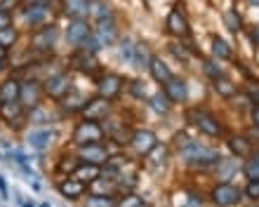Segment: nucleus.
<instances>
[{"mask_svg":"<svg viewBox=\"0 0 259 207\" xmlns=\"http://www.w3.org/2000/svg\"><path fill=\"white\" fill-rule=\"evenodd\" d=\"M85 207H118V202L113 200L109 193H106V195L97 193V195H90L88 202H85Z\"/></svg>","mask_w":259,"mask_h":207,"instance_id":"obj_26","label":"nucleus"},{"mask_svg":"<svg viewBox=\"0 0 259 207\" xmlns=\"http://www.w3.org/2000/svg\"><path fill=\"white\" fill-rule=\"evenodd\" d=\"M0 118L7 120L10 125H14V120L19 123L21 118H24V104H19V99H17V101L0 104Z\"/></svg>","mask_w":259,"mask_h":207,"instance_id":"obj_16","label":"nucleus"},{"mask_svg":"<svg viewBox=\"0 0 259 207\" xmlns=\"http://www.w3.org/2000/svg\"><path fill=\"white\" fill-rule=\"evenodd\" d=\"M203 69H205V73H207V76H212V78L222 76V69H219V66H214L212 62H203Z\"/></svg>","mask_w":259,"mask_h":207,"instance_id":"obj_40","label":"nucleus"},{"mask_svg":"<svg viewBox=\"0 0 259 207\" xmlns=\"http://www.w3.org/2000/svg\"><path fill=\"white\" fill-rule=\"evenodd\" d=\"M21 94V85L17 80H5L0 85V104H7V101H17Z\"/></svg>","mask_w":259,"mask_h":207,"instance_id":"obj_21","label":"nucleus"},{"mask_svg":"<svg viewBox=\"0 0 259 207\" xmlns=\"http://www.w3.org/2000/svg\"><path fill=\"white\" fill-rule=\"evenodd\" d=\"M118 207H142V200H139L137 195H127L125 200L118 202Z\"/></svg>","mask_w":259,"mask_h":207,"instance_id":"obj_41","label":"nucleus"},{"mask_svg":"<svg viewBox=\"0 0 259 207\" xmlns=\"http://www.w3.org/2000/svg\"><path fill=\"white\" fill-rule=\"evenodd\" d=\"M14 40H17V31H14V28H3V31H0V45H14Z\"/></svg>","mask_w":259,"mask_h":207,"instance_id":"obj_34","label":"nucleus"},{"mask_svg":"<svg viewBox=\"0 0 259 207\" xmlns=\"http://www.w3.org/2000/svg\"><path fill=\"white\" fill-rule=\"evenodd\" d=\"M102 139H104V130L97 125V120H85V123H80L73 132V141L78 146L99 144Z\"/></svg>","mask_w":259,"mask_h":207,"instance_id":"obj_2","label":"nucleus"},{"mask_svg":"<svg viewBox=\"0 0 259 207\" xmlns=\"http://www.w3.org/2000/svg\"><path fill=\"white\" fill-rule=\"evenodd\" d=\"M149 156H151V163H153V165H160V163H163V158H167V151H165L163 146H156Z\"/></svg>","mask_w":259,"mask_h":207,"instance_id":"obj_36","label":"nucleus"},{"mask_svg":"<svg viewBox=\"0 0 259 207\" xmlns=\"http://www.w3.org/2000/svg\"><path fill=\"white\" fill-rule=\"evenodd\" d=\"M64 7H66L68 17H73V19H82L85 14H90L92 3H90V0H64Z\"/></svg>","mask_w":259,"mask_h":207,"instance_id":"obj_20","label":"nucleus"},{"mask_svg":"<svg viewBox=\"0 0 259 207\" xmlns=\"http://www.w3.org/2000/svg\"><path fill=\"white\" fill-rule=\"evenodd\" d=\"M151 52L146 45H137L135 47V64L139 66V69H146V66H151Z\"/></svg>","mask_w":259,"mask_h":207,"instance_id":"obj_27","label":"nucleus"},{"mask_svg":"<svg viewBox=\"0 0 259 207\" xmlns=\"http://www.w3.org/2000/svg\"><path fill=\"white\" fill-rule=\"evenodd\" d=\"M120 57H123V59H130V62H135V47H132V42L130 40L120 42Z\"/></svg>","mask_w":259,"mask_h":207,"instance_id":"obj_37","label":"nucleus"},{"mask_svg":"<svg viewBox=\"0 0 259 207\" xmlns=\"http://www.w3.org/2000/svg\"><path fill=\"white\" fill-rule=\"evenodd\" d=\"M233 170H236V163H233V160H222V167H219V179H229Z\"/></svg>","mask_w":259,"mask_h":207,"instance_id":"obj_35","label":"nucleus"},{"mask_svg":"<svg viewBox=\"0 0 259 207\" xmlns=\"http://www.w3.org/2000/svg\"><path fill=\"white\" fill-rule=\"evenodd\" d=\"M245 174H247V179H259V151L254 153L250 160H247Z\"/></svg>","mask_w":259,"mask_h":207,"instance_id":"obj_30","label":"nucleus"},{"mask_svg":"<svg viewBox=\"0 0 259 207\" xmlns=\"http://www.w3.org/2000/svg\"><path fill=\"white\" fill-rule=\"evenodd\" d=\"M229 148H231L236 156H240V158H243V156H247V153H250V141H247L245 137H231V139H229Z\"/></svg>","mask_w":259,"mask_h":207,"instance_id":"obj_25","label":"nucleus"},{"mask_svg":"<svg viewBox=\"0 0 259 207\" xmlns=\"http://www.w3.org/2000/svg\"><path fill=\"white\" fill-rule=\"evenodd\" d=\"M102 174V165H95V163H80V165L73 170V177L75 179L85 181V184H92V181L99 179Z\"/></svg>","mask_w":259,"mask_h":207,"instance_id":"obj_14","label":"nucleus"},{"mask_svg":"<svg viewBox=\"0 0 259 207\" xmlns=\"http://www.w3.org/2000/svg\"><path fill=\"white\" fill-rule=\"evenodd\" d=\"M130 90H132V94H135V97H146V87H144V83H139V80H135Z\"/></svg>","mask_w":259,"mask_h":207,"instance_id":"obj_42","label":"nucleus"},{"mask_svg":"<svg viewBox=\"0 0 259 207\" xmlns=\"http://www.w3.org/2000/svg\"><path fill=\"white\" fill-rule=\"evenodd\" d=\"M212 200H214L217 207H231L240 200V191L236 186H231V184H219L212 191Z\"/></svg>","mask_w":259,"mask_h":207,"instance_id":"obj_4","label":"nucleus"},{"mask_svg":"<svg viewBox=\"0 0 259 207\" xmlns=\"http://www.w3.org/2000/svg\"><path fill=\"white\" fill-rule=\"evenodd\" d=\"M170 99H167V94H163V92H160V94H156V97L151 99V106H153V111H158V113H165V111L170 109Z\"/></svg>","mask_w":259,"mask_h":207,"instance_id":"obj_31","label":"nucleus"},{"mask_svg":"<svg viewBox=\"0 0 259 207\" xmlns=\"http://www.w3.org/2000/svg\"><path fill=\"white\" fill-rule=\"evenodd\" d=\"M149 69H151V73H153V78H156L158 83H167V80L172 78L170 69H167V66H165L160 59H156V57L151 59V66H149Z\"/></svg>","mask_w":259,"mask_h":207,"instance_id":"obj_23","label":"nucleus"},{"mask_svg":"<svg viewBox=\"0 0 259 207\" xmlns=\"http://www.w3.org/2000/svg\"><path fill=\"white\" fill-rule=\"evenodd\" d=\"M182 158L191 165H214L219 158V153L210 146H203V144H196V141H186V146L182 148Z\"/></svg>","mask_w":259,"mask_h":207,"instance_id":"obj_1","label":"nucleus"},{"mask_svg":"<svg viewBox=\"0 0 259 207\" xmlns=\"http://www.w3.org/2000/svg\"><path fill=\"white\" fill-rule=\"evenodd\" d=\"M59 193L64 195V198H68V200H75V198H80L82 193H85V181L80 179H64L62 184H59Z\"/></svg>","mask_w":259,"mask_h":207,"instance_id":"obj_17","label":"nucleus"},{"mask_svg":"<svg viewBox=\"0 0 259 207\" xmlns=\"http://www.w3.org/2000/svg\"><path fill=\"white\" fill-rule=\"evenodd\" d=\"M97 38L102 40V45H109V42L116 40V26H113V21L111 19H104L99 21V28H97Z\"/></svg>","mask_w":259,"mask_h":207,"instance_id":"obj_22","label":"nucleus"},{"mask_svg":"<svg viewBox=\"0 0 259 207\" xmlns=\"http://www.w3.org/2000/svg\"><path fill=\"white\" fill-rule=\"evenodd\" d=\"M189 118L198 125V130H203L205 134H210V137H219L222 134V123L214 116H210L207 111H191Z\"/></svg>","mask_w":259,"mask_h":207,"instance_id":"obj_3","label":"nucleus"},{"mask_svg":"<svg viewBox=\"0 0 259 207\" xmlns=\"http://www.w3.org/2000/svg\"><path fill=\"white\" fill-rule=\"evenodd\" d=\"M245 193L252 198V200H259V179H250V184H247Z\"/></svg>","mask_w":259,"mask_h":207,"instance_id":"obj_38","label":"nucleus"},{"mask_svg":"<svg viewBox=\"0 0 259 207\" xmlns=\"http://www.w3.org/2000/svg\"><path fill=\"white\" fill-rule=\"evenodd\" d=\"M68 90H71V80L66 73H57V76L48 78V83H45V94L52 99H64Z\"/></svg>","mask_w":259,"mask_h":207,"instance_id":"obj_5","label":"nucleus"},{"mask_svg":"<svg viewBox=\"0 0 259 207\" xmlns=\"http://www.w3.org/2000/svg\"><path fill=\"white\" fill-rule=\"evenodd\" d=\"M97 90H99V97H106V99L118 97L120 90H123V78L116 76V73L102 76L99 78V83H97Z\"/></svg>","mask_w":259,"mask_h":207,"instance_id":"obj_7","label":"nucleus"},{"mask_svg":"<svg viewBox=\"0 0 259 207\" xmlns=\"http://www.w3.org/2000/svg\"><path fill=\"white\" fill-rule=\"evenodd\" d=\"M167 31L172 35H186L189 33V24H186L184 14L179 12V10H172L170 17H167Z\"/></svg>","mask_w":259,"mask_h":207,"instance_id":"obj_19","label":"nucleus"},{"mask_svg":"<svg viewBox=\"0 0 259 207\" xmlns=\"http://www.w3.org/2000/svg\"><path fill=\"white\" fill-rule=\"evenodd\" d=\"M165 94L170 101H184L189 90H186V83L182 78H170L167 83H165Z\"/></svg>","mask_w":259,"mask_h":207,"instance_id":"obj_15","label":"nucleus"},{"mask_svg":"<svg viewBox=\"0 0 259 207\" xmlns=\"http://www.w3.org/2000/svg\"><path fill=\"white\" fill-rule=\"evenodd\" d=\"M3 3H5V0H0V5H3Z\"/></svg>","mask_w":259,"mask_h":207,"instance_id":"obj_48","label":"nucleus"},{"mask_svg":"<svg viewBox=\"0 0 259 207\" xmlns=\"http://www.w3.org/2000/svg\"><path fill=\"white\" fill-rule=\"evenodd\" d=\"M130 144H132V148H135L137 153H142V156H149V153L158 146V139H156V134H153V132L139 130V132H135V134H132Z\"/></svg>","mask_w":259,"mask_h":207,"instance_id":"obj_6","label":"nucleus"},{"mask_svg":"<svg viewBox=\"0 0 259 207\" xmlns=\"http://www.w3.org/2000/svg\"><path fill=\"white\" fill-rule=\"evenodd\" d=\"M85 104H88V99H82L80 94H73V97H68L66 94V104H64V109L66 111H82L85 109Z\"/></svg>","mask_w":259,"mask_h":207,"instance_id":"obj_29","label":"nucleus"},{"mask_svg":"<svg viewBox=\"0 0 259 207\" xmlns=\"http://www.w3.org/2000/svg\"><path fill=\"white\" fill-rule=\"evenodd\" d=\"M90 12L95 14V17H97V19H99V21H104V19H111V10H109V7H106V5H104V3H95Z\"/></svg>","mask_w":259,"mask_h":207,"instance_id":"obj_33","label":"nucleus"},{"mask_svg":"<svg viewBox=\"0 0 259 207\" xmlns=\"http://www.w3.org/2000/svg\"><path fill=\"white\" fill-rule=\"evenodd\" d=\"M217 92L222 94V97H233V94H236V85L229 83V80L217 78Z\"/></svg>","mask_w":259,"mask_h":207,"instance_id":"obj_32","label":"nucleus"},{"mask_svg":"<svg viewBox=\"0 0 259 207\" xmlns=\"http://www.w3.org/2000/svg\"><path fill=\"white\" fill-rule=\"evenodd\" d=\"M212 52H214V57H219V59H231V47H229L222 38H214V40H212Z\"/></svg>","mask_w":259,"mask_h":207,"instance_id":"obj_28","label":"nucleus"},{"mask_svg":"<svg viewBox=\"0 0 259 207\" xmlns=\"http://www.w3.org/2000/svg\"><path fill=\"white\" fill-rule=\"evenodd\" d=\"M71 64H73L75 69H80V71H88V73H92V71L99 66L97 64V59L92 57V52H88V49H78L73 57H71Z\"/></svg>","mask_w":259,"mask_h":207,"instance_id":"obj_18","label":"nucleus"},{"mask_svg":"<svg viewBox=\"0 0 259 207\" xmlns=\"http://www.w3.org/2000/svg\"><path fill=\"white\" fill-rule=\"evenodd\" d=\"M10 24H12V17H10V12L0 10V31H3V28H7Z\"/></svg>","mask_w":259,"mask_h":207,"instance_id":"obj_43","label":"nucleus"},{"mask_svg":"<svg viewBox=\"0 0 259 207\" xmlns=\"http://www.w3.org/2000/svg\"><path fill=\"white\" fill-rule=\"evenodd\" d=\"M55 40H57V28L55 26H45V28H40V31H35L33 33V38H31V47L38 49V52H48V49H52Z\"/></svg>","mask_w":259,"mask_h":207,"instance_id":"obj_8","label":"nucleus"},{"mask_svg":"<svg viewBox=\"0 0 259 207\" xmlns=\"http://www.w3.org/2000/svg\"><path fill=\"white\" fill-rule=\"evenodd\" d=\"M48 141H52V132L50 130H35V132H31V137H28V144L33 146V148H45Z\"/></svg>","mask_w":259,"mask_h":207,"instance_id":"obj_24","label":"nucleus"},{"mask_svg":"<svg viewBox=\"0 0 259 207\" xmlns=\"http://www.w3.org/2000/svg\"><path fill=\"white\" fill-rule=\"evenodd\" d=\"M90 35H92L90 24L88 21H82V19H73L71 24H68V28H66V38H68L71 45H82Z\"/></svg>","mask_w":259,"mask_h":207,"instance_id":"obj_9","label":"nucleus"},{"mask_svg":"<svg viewBox=\"0 0 259 207\" xmlns=\"http://www.w3.org/2000/svg\"><path fill=\"white\" fill-rule=\"evenodd\" d=\"M80 158L85 163H95V165H104L106 158H109V148L102 144H88L80 146Z\"/></svg>","mask_w":259,"mask_h":207,"instance_id":"obj_12","label":"nucleus"},{"mask_svg":"<svg viewBox=\"0 0 259 207\" xmlns=\"http://www.w3.org/2000/svg\"><path fill=\"white\" fill-rule=\"evenodd\" d=\"M252 120H254V125L259 127V106H254V111H252Z\"/></svg>","mask_w":259,"mask_h":207,"instance_id":"obj_44","label":"nucleus"},{"mask_svg":"<svg viewBox=\"0 0 259 207\" xmlns=\"http://www.w3.org/2000/svg\"><path fill=\"white\" fill-rule=\"evenodd\" d=\"M40 94H42V87L38 80H28V83L21 85V94H19V101L24 106H38L40 101Z\"/></svg>","mask_w":259,"mask_h":207,"instance_id":"obj_13","label":"nucleus"},{"mask_svg":"<svg viewBox=\"0 0 259 207\" xmlns=\"http://www.w3.org/2000/svg\"><path fill=\"white\" fill-rule=\"evenodd\" d=\"M111 111V104L106 97H97V99H90L85 104V109H82V116L88 118V120H102L106 113Z\"/></svg>","mask_w":259,"mask_h":207,"instance_id":"obj_11","label":"nucleus"},{"mask_svg":"<svg viewBox=\"0 0 259 207\" xmlns=\"http://www.w3.org/2000/svg\"><path fill=\"white\" fill-rule=\"evenodd\" d=\"M250 3H252V5H259V0H250Z\"/></svg>","mask_w":259,"mask_h":207,"instance_id":"obj_47","label":"nucleus"},{"mask_svg":"<svg viewBox=\"0 0 259 207\" xmlns=\"http://www.w3.org/2000/svg\"><path fill=\"white\" fill-rule=\"evenodd\" d=\"M48 17H50V3H45V0H38L33 5H28V10L24 12V21H26L28 26H38Z\"/></svg>","mask_w":259,"mask_h":207,"instance_id":"obj_10","label":"nucleus"},{"mask_svg":"<svg viewBox=\"0 0 259 207\" xmlns=\"http://www.w3.org/2000/svg\"><path fill=\"white\" fill-rule=\"evenodd\" d=\"M5 57H7V47H5V45H0V62H3Z\"/></svg>","mask_w":259,"mask_h":207,"instance_id":"obj_46","label":"nucleus"},{"mask_svg":"<svg viewBox=\"0 0 259 207\" xmlns=\"http://www.w3.org/2000/svg\"><path fill=\"white\" fill-rule=\"evenodd\" d=\"M252 42L259 45V26H254V31H252Z\"/></svg>","mask_w":259,"mask_h":207,"instance_id":"obj_45","label":"nucleus"},{"mask_svg":"<svg viewBox=\"0 0 259 207\" xmlns=\"http://www.w3.org/2000/svg\"><path fill=\"white\" fill-rule=\"evenodd\" d=\"M224 19H226V24H229V28H231V31H238V28H240V19H238V14H236V12H226Z\"/></svg>","mask_w":259,"mask_h":207,"instance_id":"obj_39","label":"nucleus"}]
</instances>
